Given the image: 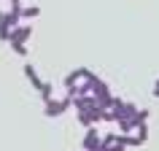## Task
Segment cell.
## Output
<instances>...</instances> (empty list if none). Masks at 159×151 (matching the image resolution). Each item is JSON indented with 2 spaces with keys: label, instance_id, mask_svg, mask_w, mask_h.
<instances>
[{
  "label": "cell",
  "instance_id": "obj_1",
  "mask_svg": "<svg viewBox=\"0 0 159 151\" xmlns=\"http://www.w3.org/2000/svg\"><path fill=\"white\" fill-rule=\"evenodd\" d=\"M27 38H30V27H16V30L11 33V41L14 43H25Z\"/></svg>",
  "mask_w": 159,
  "mask_h": 151
},
{
  "label": "cell",
  "instance_id": "obj_4",
  "mask_svg": "<svg viewBox=\"0 0 159 151\" xmlns=\"http://www.w3.org/2000/svg\"><path fill=\"white\" fill-rule=\"evenodd\" d=\"M154 97H159V78L154 81Z\"/></svg>",
  "mask_w": 159,
  "mask_h": 151
},
{
  "label": "cell",
  "instance_id": "obj_2",
  "mask_svg": "<svg viewBox=\"0 0 159 151\" xmlns=\"http://www.w3.org/2000/svg\"><path fill=\"white\" fill-rule=\"evenodd\" d=\"M65 105H67V103H54V100H49L46 113H49V116H57V113H62V111H65Z\"/></svg>",
  "mask_w": 159,
  "mask_h": 151
},
{
  "label": "cell",
  "instance_id": "obj_5",
  "mask_svg": "<svg viewBox=\"0 0 159 151\" xmlns=\"http://www.w3.org/2000/svg\"><path fill=\"white\" fill-rule=\"evenodd\" d=\"M16 3H19V0H14V6H16Z\"/></svg>",
  "mask_w": 159,
  "mask_h": 151
},
{
  "label": "cell",
  "instance_id": "obj_3",
  "mask_svg": "<svg viewBox=\"0 0 159 151\" xmlns=\"http://www.w3.org/2000/svg\"><path fill=\"white\" fill-rule=\"evenodd\" d=\"M138 140H140V143L148 140V127H146V124H138Z\"/></svg>",
  "mask_w": 159,
  "mask_h": 151
}]
</instances>
